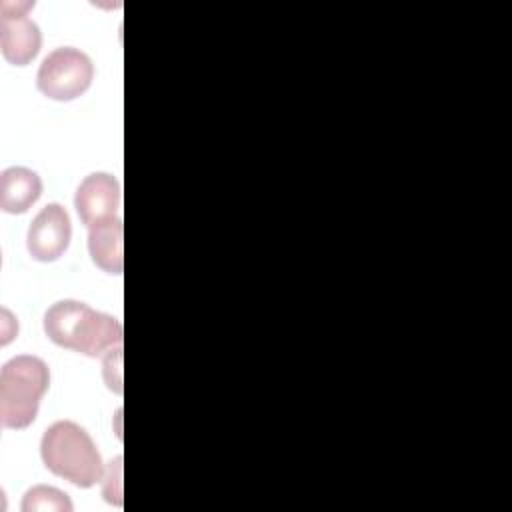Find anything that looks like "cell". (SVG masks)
Returning a JSON list of instances; mask_svg holds the SVG:
<instances>
[{
  "mask_svg": "<svg viewBox=\"0 0 512 512\" xmlns=\"http://www.w3.org/2000/svg\"><path fill=\"white\" fill-rule=\"evenodd\" d=\"M32 8L34 2H2L0 6V48L2 56L14 66L30 64L42 46L40 28L28 18Z\"/></svg>",
  "mask_w": 512,
  "mask_h": 512,
  "instance_id": "obj_5",
  "label": "cell"
},
{
  "mask_svg": "<svg viewBox=\"0 0 512 512\" xmlns=\"http://www.w3.org/2000/svg\"><path fill=\"white\" fill-rule=\"evenodd\" d=\"M120 200L118 180L108 172H94L80 182L74 194V208L82 224L90 230L120 218Z\"/></svg>",
  "mask_w": 512,
  "mask_h": 512,
  "instance_id": "obj_6",
  "label": "cell"
},
{
  "mask_svg": "<svg viewBox=\"0 0 512 512\" xmlns=\"http://www.w3.org/2000/svg\"><path fill=\"white\" fill-rule=\"evenodd\" d=\"M74 504L68 494L46 484L32 486L22 500V512H72Z\"/></svg>",
  "mask_w": 512,
  "mask_h": 512,
  "instance_id": "obj_10",
  "label": "cell"
},
{
  "mask_svg": "<svg viewBox=\"0 0 512 512\" xmlns=\"http://www.w3.org/2000/svg\"><path fill=\"white\" fill-rule=\"evenodd\" d=\"M94 80L90 56L72 46L54 48L40 64L36 74L38 90L58 102H70L82 96Z\"/></svg>",
  "mask_w": 512,
  "mask_h": 512,
  "instance_id": "obj_4",
  "label": "cell"
},
{
  "mask_svg": "<svg viewBox=\"0 0 512 512\" xmlns=\"http://www.w3.org/2000/svg\"><path fill=\"white\" fill-rule=\"evenodd\" d=\"M50 386V370L38 356L20 354L0 370V420L4 428L22 430L38 414L42 396Z\"/></svg>",
  "mask_w": 512,
  "mask_h": 512,
  "instance_id": "obj_3",
  "label": "cell"
},
{
  "mask_svg": "<svg viewBox=\"0 0 512 512\" xmlns=\"http://www.w3.org/2000/svg\"><path fill=\"white\" fill-rule=\"evenodd\" d=\"M70 236L72 224L66 208L50 202L34 216L26 234V248L34 260L54 262L66 252Z\"/></svg>",
  "mask_w": 512,
  "mask_h": 512,
  "instance_id": "obj_7",
  "label": "cell"
},
{
  "mask_svg": "<svg viewBox=\"0 0 512 512\" xmlns=\"http://www.w3.org/2000/svg\"><path fill=\"white\" fill-rule=\"evenodd\" d=\"M44 466L78 488H92L104 478V464L92 436L72 420L50 424L40 440Z\"/></svg>",
  "mask_w": 512,
  "mask_h": 512,
  "instance_id": "obj_2",
  "label": "cell"
},
{
  "mask_svg": "<svg viewBox=\"0 0 512 512\" xmlns=\"http://www.w3.org/2000/svg\"><path fill=\"white\" fill-rule=\"evenodd\" d=\"M42 194L40 176L24 166H10L0 174V208L6 214H24Z\"/></svg>",
  "mask_w": 512,
  "mask_h": 512,
  "instance_id": "obj_8",
  "label": "cell"
},
{
  "mask_svg": "<svg viewBox=\"0 0 512 512\" xmlns=\"http://www.w3.org/2000/svg\"><path fill=\"white\" fill-rule=\"evenodd\" d=\"M124 226L122 218L88 230V252L92 262L108 274L124 270Z\"/></svg>",
  "mask_w": 512,
  "mask_h": 512,
  "instance_id": "obj_9",
  "label": "cell"
},
{
  "mask_svg": "<svg viewBox=\"0 0 512 512\" xmlns=\"http://www.w3.org/2000/svg\"><path fill=\"white\" fill-rule=\"evenodd\" d=\"M44 332L60 348L90 358L108 354L122 344V324L78 300H58L44 314Z\"/></svg>",
  "mask_w": 512,
  "mask_h": 512,
  "instance_id": "obj_1",
  "label": "cell"
}]
</instances>
